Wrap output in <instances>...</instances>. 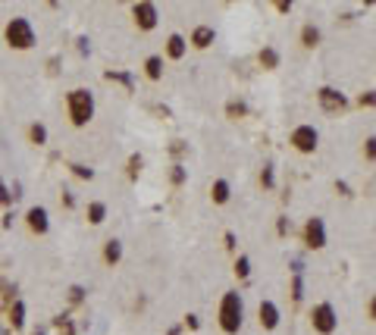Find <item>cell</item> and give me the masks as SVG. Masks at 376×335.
<instances>
[{"instance_id": "1", "label": "cell", "mask_w": 376, "mask_h": 335, "mask_svg": "<svg viewBox=\"0 0 376 335\" xmlns=\"http://www.w3.org/2000/svg\"><path fill=\"white\" fill-rule=\"evenodd\" d=\"M220 326L226 332H238L242 329V294L238 291H226L220 301Z\"/></svg>"}, {"instance_id": "2", "label": "cell", "mask_w": 376, "mask_h": 335, "mask_svg": "<svg viewBox=\"0 0 376 335\" xmlns=\"http://www.w3.org/2000/svg\"><path fill=\"white\" fill-rule=\"evenodd\" d=\"M69 110H73V122L85 125L91 119V110H94L91 94H88V91H73V94H69Z\"/></svg>"}, {"instance_id": "3", "label": "cell", "mask_w": 376, "mask_h": 335, "mask_svg": "<svg viewBox=\"0 0 376 335\" xmlns=\"http://www.w3.org/2000/svg\"><path fill=\"white\" fill-rule=\"evenodd\" d=\"M304 245H307L311 251H320L326 248V222L320 216H311L307 226H304Z\"/></svg>"}, {"instance_id": "4", "label": "cell", "mask_w": 376, "mask_h": 335, "mask_svg": "<svg viewBox=\"0 0 376 335\" xmlns=\"http://www.w3.org/2000/svg\"><path fill=\"white\" fill-rule=\"evenodd\" d=\"M317 141H320V135H317L314 125H298L295 132H292V144H295L298 154H314L317 151Z\"/></svg>"}, {"instance_id": "5", "label": "cell", "mask_w": 376, "mask_h": 335, "mask_svg": "<svg viewBox=\"0 0 376 335\" xmlns=\"http://www.w3.org/2000/svg\"><path fill=\"white\" fill-rule=\"evenodd\" d=\"M317 100H320V107H323L326 113H338V110L348 107V97L338 88H320L317 91Z\"/></svg>"}, {"instance_id": "6", "label": "cell", "mask_w": 376, "mask_h": 335, "mask_svg": "<svg viewBox=\"0 0 376 335\" xmlns=\"http://www.w3.org/2000/svg\"><path fill=\"white\" fill-rule=\"evenodd\" d=\"M311 323H314L317 332L329 335V332L335 329V310H332V304H317L314 313H311Z\"/></svg>"}, {"instance_id": "7", "label": "cell", "mask_w": 376, "mask_h": 335, "mask_svg": "<svg viewBox=\"0 0 376 335\" xmlns=\"http://www.w3.org/2000/svg\"><path fill=\"white\" fill-rule=\"evenodd\" d=\"M132 16H135V25L145 28V31L157 25V7H154V4H138V7L132 10Z\"/></svg>"}, {"instance_id": "8", "label": "cell", "mask_w": 376, "mask_h": 335, "mask_svg": "<svg viewBox=\"0 0 376 335\" xmlns=\"http://www.w3.org/2000/svg\"><path fill=\"white\" fill-rule=\"evenodd\" d=\"M7 35H10V41H16V47H28V44H31V28H28L22 19H16Z\"/></svg>"}, {"instance_id": "9", "label": "cell", "mask_w": 376, "mask_h": 335, "mask_svg": "<svg viewBox=\"0 0 376 335\" xmlns=\"http://www.w3.org/2000/svg\"><path fill=\"white\" fill-rule=\"evenodd\" d=\"M213 38H217V31H213L210 25H198L191 31V44L198 47V50H204V47H210L213 44Z\"/></svg>"}, {"instance_id": "10", "label": "cell", "mask_w": 376, "mask_h": 335, "mask_svg": "<svg viewBox=\"0 0 376 335\" xmlns=\"http://www.w3.org/2000/svg\"><path fill=\"white\" fill-rule=\"evenodd\" d=\"M229 197H232V185L226 179H217L210 185V200L213 204H229Z\"/></svg>"}, {"instance_id": "11", "label": "cell", "mask_w": 376, "mask_h": 335, "mask_svg": "<svg viewBox=\"0 0 376 335\" xmlns=\"http://www.w3.org/2000/svg\"><path fill=\"white\" fill-rule=\"evenodd\" d=\"M276 323H279V310H276V304H273V301H260V326L276 329Z\"/></svg>"}, {"instance_id": "12", "label": "cell", "mask_w": 376, "mask_h": 335, "mask_svg": "<svg viewBox=\"0 0 376 335\" xmlns=\"http://www.w3.org/2000/svg\"><path fill=\"white\" fill-rule=\"evenodd\" d=\"M185 50H188V44H185L182 35H169V41H166V57H169V60H182Z\"/></svg>"}, {"instance_id": "13", "label": "cell", "mask_w": 376, "mask_h": 335, "mask_svg": "<svg viewBox=\"0 0 376 335\" xmlns=\"http://www.w3.org/2000/svg\"><path fill=\"white\" fill-rule=\"evenodd\" d=\"M257 60H260L263 69H276V66H279V50H276V47H263Z\"/></svg>"}, {"instance_id": "14", "label": "cell", "mask_w": 376, "mask_h": 335, "mask_svg": "<svg viewBox=\"0 0 376 335\" xmlns=\"http://www.w3.org/2000/svg\"><path fill=\"white\" fill-rule=\"evenodd\" d=\"M301 44L304 47H317L320 44V28L317 25H304L301 28Z\"/></svg>"}, {"instance_id": "15", "label": "cell", "mask_w": 376, "mask_h": 335, "mask_svg": "<svg viewBox=\"0 0 376 335\" xmlns=\"http://www.w3.org/2000/svg\"><path fill=\"white\" fill-rule=\"evenodd\" d=\"M145 69H148L151 79H160V76H163V57H148Z\"/></svg>"}, {"instance_id": "16", "label": "cell", "mask_w": 376, "mask_h": 335, "mask_svg": "<svg viewBox=\"0 0 376 335\" xmlns=\"http://www.w3.org/2000/svg\"><path fill=\"white\" fill-rule=\"evenodd\" d=\"M28 219H31V226L38 229V232H44V229H47V213H44V210H31V213H28Z\"/></svg>"}, {"instance_id": "17", "label": "cell", "mask_w": 376, "mask_h": 335, "mask_svg": "<svg viewBox=\"0 0 376 335\" xmlns=\"http://www.w3.org/2000/svg\"><path fill=\"white\" fill-rule=\"evenodd\" d=\"M235 276H238V279H248V276H251V260H248L245 254L235 260Z\"/></svg>"}, {"instance_id": "18", "label": "cell", "mask_w": 376, "mask_h": 335, "mask_svg": "<svg viewBox=\"0 0 376 335\" xmlns=\"http://www.w3.org/2000/svg\"><path fill=\"white\" fill-rule=\"evenodd\" d=\"M260 185H263V188H273V185H276V176H273V166H263V173H260Z\"/></svg>"}, {"instance_id": "19", "label": "cell", "mask_w": 376, "mask_h": 335, "mask_svg": "<svg viewBox=\"0 0 376 335\" xmlns=\"http://www.w3.org/2000/svg\"><path fill=\"white\" fill-rule=\"evenodd\" d=\"M119 254H122L119 241H107V260H110V263H116V260H119Z\"/></svg>"}, {"instance_id": "20", "label": "cell", "mask_w": 376, "mask_h": 335, "mask_svg": "<svg viewBox=\"0 0 376 335\" xmlns=\"http://www.w3.org/2000/svg\"><path fill=\"white\" fill-rule=\"evenodd\" d=\"M364 157H367V160H376V135H370V138L364 141Z\"/></svg>"}, {"instance_id": "21", "label": "cell", "mask_w": 376, "mask_h": 335, "mask_svg": "<svg viewBox=\"0 0 376 335\" xmlns=\"http://www.w3.org/2000/svg\"><path fill=\"white\" fill-rule=\"evenodd\" d=\"M88 216H91V222H104V204H91V207H88Z\"/></svg>"}, {"instance_id": "22", "label": "cell", "mask_w": 376, "mask_h": 335, "mask_svg": "<svg viewBox=\"0 0 376 335\" xmlns=\"http://www.w3.org/2000/svg\"><path fill=\"white\" fill-rule=\"evenodd\" d=\"M245 113H248V107H245L242 100H232V104H229V116H245Z\"/></svg>"}, {"instance_id": "23", "label": "cell", "mask_w": 376, "mask_h": 335, "mask_svg": "<svg viewBox=\"0 0 376 335\" xmlns=\"http://www.w3.org/2000/svg\"><path fill=\"white\" fill-rule=\"evenodd\" d=\"M276 232L285 238V235H292V222L289 219H285V216H279V222H276Z\"/></svg>"}, {"instance_id": "24", "label": "cell", "mask_w": 376, "mask_h": 335, "mask_svg": "<svg viewBox=\"0 0 376 335\" xmlns=\"http://www.w3.org/2000/svg\"><path fill=\"white\" fill-rule=\"evenodd\" d=\"M357 104H361V107H376V91H367V94H361V97H357Z\"/></svg>"}, {"instance_id": "25", "label": "cell", "mask_w": 376, "mask_h": 335, "mask_svg": "<svg viewBox=\"0 0 376 335\" xmlns=\"http://www.w3.org/2000/svg\"><path fill=\"white\" fill-rule=\"evenodd\" d=\"M185 179H188V173L182 170V166H173V182H176V185H182Z\"/></svg>"}, {"instance_id": "26", "label": "cell", "mask_w": 376, "mask_h": 335, "mask_svg": "<svg viewBox=\"0 0 376 335\" xmlns=\"http://www.w3.org/2000/svg\"><path fill=\"white\" fill-rule=\"evenodd\" d=\"M226 248L235 251V232H226Z\"/></svg>"}, {"instance_id": "27", "label": "cell", "mask_w": 376, "mask_h": 335, "mask_svg": "<svg viewBox=\"0 0 376 335\" xmlns=\"http://www.w3.org/2000/svg\"><path fill=\"white\" fill-rule=\"evenodd\" d=\"M276 10H279V13H289V10H292V0H279Z\"/></svg>"}, {"instance_id": "28", "label": "cell", "mask_w": 376, "mask_h": 335, "mask_svg": "<svg viewBox=\"0 0 376 335\" xmlns=\"http://www.w3.org/2000/svg\"><path fill=\"white\" fill-rule=\"evenodd\" d=\"M370 320H376V294L370 297Z\"/></svg>"}]
</instances>
